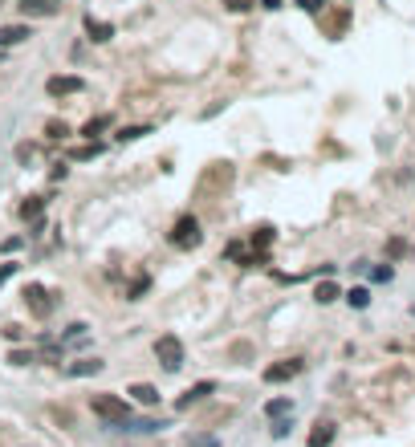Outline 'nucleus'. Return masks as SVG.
<instances>
[{
  "label": "nucleus",
  "instance_id": "f257e3e1",
  "mask_svg": "<svg viewBox=\"0 0 415 447\" xmlns=\"http://www.w3.org/2000/svg\"><path fill=\"white\" fill-rule=\"evenodd\" d=\"M90 411L106 423V427H123V423H131V402L118 399V395H110V391L90 395Z\"/></svg>",
  "mask_w": 415,
  "mask_h": 447
},
{
  "label": "nucleus",
  "instance_id": "f03ea898",
  "mask_svg": "<svg viewBox=\"0 0 415 447\" xmlns=\"http://www.w3.org/2000/svg\"><path fill=\"white\" fill-rule=\"evenodd\" d=\"M155 358L163 362V370H171V374H175V370L184 366V342H180L175 334H163V338L155 342Z\"/></svg>",
  "mask_w": 415,
  "mask_h": 447
},
{
  "label": "nucleus",
  "instance_id": "7ed1b4c3",
  "mask_svg": "<svg viewBox=\"0 0 415 447\" xmlns=\"http://www.w3.org/2000/svg\"><path fill=\"white\" fill-rule=\"evenodd\" d=\"M167 240H171L175 248H200V240H204V232H200V220H195V216H180Z\"/></svg>",
  "mask_w": 415,
  "mask_h": 447
},
{
  "label": "nucleus",
  "instance_id": "20e7f679",
  "mask_svg": "<svg viewBox=\"0 0 415 447\" xmlns=\"http://www.w3.org/2000/svg\"><path fill=\"white\" fill-rule=\"evenodd\" d=\"M301 370H306V362H301V358H281V362H273V366H265V382H269V386L289 382V378H297Z\"/></svg>",
  "mask_w": 415,
  "mask_h": 447
},
{
  "label": "nucleus",
  "instance_id": "39448f33",
  "mask_svg": "<svg viewBox=\"0 0 415 447\" xmlns=\"http://www.w3.org/2000/svg\"><path fill=\"white\" fill-rule=\"evenodd\" d=\"M25 21H41V17H57L61 12V0H21L17 4Z\"/></svg>",
  "mask_w": 415,
  "mask_h": 447
},
{
  "label": "nucleus",
  "instance_id": "423d86ee",
  "mask_svg": "<svg viewBox=\"0 0 415 447\" xmlns=\"http://www.w3.org/2000/svg\"><path fill=\"white\" fill-rule=\"evenodd\" d=\"M45 89H49V98H70V94H82L86 82L74 78V74H57V78H49L45 82Z\"/></svg>",
  "mask_w": 415,
  "mask_h": 447
},
{
  "label": "nucleus",
  "instance_id": "0eeeda50",
  "mask_svg": "<svg viewBox=\"0 0 415 447\" xmlns=\"http://www.w3.org/2000/svg\"><path fill=\"white\" fill-rule=\"evenodd\" d=\"M212 391H216V382H212V378H204V382H195V386H187L184 395L175 399V411H187V406H195V402H204V399H208V395H212Z\"/></svg>",
  "mask_w": 415,
  "mask_h": 447
},
{
  "label": "nucleus",
  "instance_id": "6e6552de",
  "mask_svg": "<svg viewBox=\"0 0 415 447\" xmlns=\"http://www.w3.org/2000/svg\"><path fill=\"white\" fill-rule=\"evenodd\" d=\"M25 305L37 313V317H49V313H53V301H49L45 285H29V289H25Z\"/></svg>",
  "mask_w": 415,
  "mask_h": 447
},
{
  "label": "nucleus",
  "instance_id": "1a4fd4ad",
  "mask_svg": "<svg viewBox=\"0 0 415 447\" xmlns=\"http://www.w3.org/2000/svg\"><path fill=\"white\" fill-rule=\"evenodd\" d=\"M29 37H33V25H0V49H12Z\"/></svg>",
  "mask_w": 415,
  "mask_h": 447
},
{
  "label": "nucleus",
  "instance_id": "9d476101",
  "mask_svg": "<svg viewBox=\"0 0 415 447\" xmlns=\"http://www.w3.org/2000/svg\"><path fill=\"white\" fill-rule=\"evenodd\" d=\"M102 366H106L102 358H78L65 374H70V378H90V374H102Z\"/></svg>",
  "mask_w": 415,
  "mask_h": 447
},
{
  "label": "nucleus",
  "instance_id": "9b49d317",
  "mask_svg": "<svg viewBox=\"0 0 415 447\" xmlns=\"http://www.w3.org/2000/svg\"><path fill=\"white\" fill-rule=\"evenodd\" d=\"M334 435H338V427H334L330 419H322V423H314V431H310V447H330Z\"/></svg>",
  "mask_w": 415,
  "mask_h": 447
},
{
  "label": "nucleus",
  "instance_id": "f8f14e48",
  "mask_svg": "<svg viewBox=\"0 0 415 447\" xmlns=\"http://www.w3.org/2000/svg\"><path fill=\"white\" fill-rule=\"evenodd\" d=\"M127 395H131L135 402H142V406H159V399H163V395H159V391H155L151 382H135V386H131Z\"/></svg>",
  "mask_w": 415,
  "mask_h": 447
},
{
  "label": "nucleus",
  "instance_id": "ddd939ff",
  "mask_svg": "<svg viewBox=\"0 0 415 447\" xmlns=\"http://www.w3.org/2000/svg\"><path fill=\"white\" fill-rule=\"evenodd\" d=\"M86 33H90V41H110V37H114V25H106V21H94V17H86Z\"/></svg>",
  "mask_w": 415,
  "mask_h": 447
},
{
  "label": "nucleus",
  "instance_id": "4468645a",
  "mask_svg": "<svg viewBox=\"0 0 415 447\" xmlns=\"http://www.w3.org/2000/svg\"><path fill=\"white\" fill-rule=\"evenodd\" d=\"M338 297H342V289H338L334 281H322V285L314 289V301H318V305H334Z\"/></svg>",
  "mask_w": 415,
  "mask_h": 447
},
{
  "label": "nucleus",
  "instance_id": "2eb2a0df",
  "mask_svg": "<svg viewBox=\"0 0 415 447\" xmlns=\"http://www.w3.org/2000/svg\"><path fill=\"white\" fill-rule=\"evenodd\" d=\"M346 301H350V309H367L370 305V289L367 285H359V289H350V293H342Z\"/></svg>",
  "mask_w": 415,
  "mask_h": 447
},
{
  "label": "nucleus",
  "instance_id": "dca6fc26",
  "mask_svg": "<svg viewBox=\"0 0 415 447\" xmlns=\"http://www.w3.org/2000/svg\"><path fill=\"white\" fill-rule=\"evenodd\" d=\"M41 212H45V199H41V195H33V199L21 204V216H25V220H41Z\"/></svg>",
  "mask_w": 415,
  "mask_h": 447
},
{
  "label": "nucleus",
  "instance_id": "f3484780",
  "mask_svg": "<svg viewBox=\"0 0 415 447\" xmlns=\"http://www.w3.org/2000/svg\"><path fill=\"white\" fill-rule=\"evenodd\" d=\"M86 338H90V325H86V321H74V325L65 329V338H61V342H74V346H82Z\"/></svg>",
  "mask_w": 415,
  "mask_h": 447
},
{
  "label": "nucleus",
  "instance_id": "a211bd4d",
  "mask_svg": "<svg viewBox=\"0 0 415 447\" xmlns=\"http://www.w3.org/2000/svg\"><path fill=\"white\" fill-rule=\"evenodd\" d=\"M265 415H269V419H281V415H293V402H289V399H269V402H265Z\"/></svg>",
  "mask_w": 415,
  "mask_h": 447
},
{
  "label": "nucleus",
  "instance_id": "6ab92c4d",
  "mask_svg": "<svg viewBox=\"0 0 415 447\" xmlns=\"http://www.w3.org/2000/svg\"><path fill=\"white\" fill-rule=\"evenodd\" d=\"M94 155H102V146H98V142H86V146H78L70 159H74V163H86V159H94Z\"/></svg>",
  "mask_w": 415,
  "mask_h": 447
},
{
  "label": "nucleus",
  "instance_id": "aec40b11",
  "mask_svg": "<svg viewBox=\"0 0 415 447\" xmlns=\"http://www.w3.org/2000/svg\"><path fill=\"white\" fill-rule=\"evenodd\" d=\"M106 127H110V118L102 114V118H90V122L82 127V134H86V138H90V142H94V134H102V131H106Z\"/></svg>",
  "mask_w": 415,
  "mask_h": 447
},
{
  "label": "nucleus",
  "instance_id": "412c9836",
  "mask_svg": "<svg viewBox=\"0 0 415 447\" xmlns=\"http://www.w3.org/2000/svg\"><path fill=\"white\" fill-rule=\"evenodd\" d=\"M142 134H151V127H123V131H118V142H135Z\"/></svg>",
  "mask_w": 415,
  "mask_h": 447
},
{
  "label": "nucleus",
  "instance_id": "4be33fe9",
  "mask_svg": "<svg viewBox=\"0 0 415 447\" xmlns=\"http://www.w3.org/2000/svg\"><path fill=\"white\" fill-rule=\"evenodd\" d=\"M8 362L12 366H29V362H37V354L33 350H8Z\"/></svg>",
  "mask_w": 415,
  "mask_h": 447
},
{
  "label": "nucleus",
  "instance_id": "5701e85b",
  "mask_svg": "<svg viewBox=\"0 0 415 447\" xmlns=\"http://www.w3.org/2000/svg\"><path fill=\"white\" fill-rule=\"evenodd\" d=\"M147 289H151V281H147V276H138L135 285H131V289H127V301H138V297H142V293H147Z\"/></svg>",
  "mask_w": 415,
  "mask_h": 447
},
{
  "label": "nucleus",
  "instance_id": "b1692460",
  "mask_svg": "<svg viewBox=\"0 0 415 447\" xmlns=\"http://www.w3.org/2000/svg\"><path fill=\"white\" fill-rule=\"evenodd\" d=\"M257 244L269 248V244H273V228H257V232H253V248H257Z\"/></svg>",
  "mask_w": 415,
  "mask_h": 447
},
{
  "label": "nucleus",
  "instance_id": "393cba45",
  "mask_svg": "<svg viewBox=\"0 0 415 447\" xmlns=\"http://www.w3.org/2000/svg\"><path fill=\"white\" fill-rule=\"evenodd\" d=\"M387 252H391V257H407V240H399V236L387 240Z\"/></svg>",
  "mask_w": 415,
  "mask_h": 447
},
{
  "label": "nucleus",
  "instance_id": "a878e982",
  "mask_svg": "<svg viewBox=\"0 0 415 447\" xmlns=\"http://www.w3.org/2000/svg\"><path fill=\"white\" fill-rule=\"evenodd\" d=\"M253 4H257V0H224V8H228V12H248Z\"/></svg>",
  "mask_w": 415,
  "mask_h": 447
},
{
  "label": "nucleus",
  "instance_id": "bb28decb",
  "mask_svg": "<svg viewBox=\"0 0 415 447\" xmlns=\"http://www.w3.org/2000/svg\"><path fill=\"white\" fill-rule=\"evenodd\" d=\"M273 435H277V439H285V435H289V415L273 419Z\"/></svg>",
  "mask_w": 415,
  "mask_h": 447
},
{
  "label": "nucleus",
  "instance_id": "cd10ccee",
  "mask_svg": "<svg viewBox=\"0 0 415 447\" xmlns=\"http://www.w3.org/2000/svg\"><path fill=\"white\" fill-rule=\"evenodd\" d=\"M17 261H4V265H0V285H4V281H12V276H17Z\"/></svg>",
  "mask_w": 415,
  "mask_h": 447
},
{
  "label": "nucleus",
  "instance_id": "c85d7f7f",
  "mask_svg": "<svg viewBox=\"0 0 415 447\" xmlns=\"http://www.w3.org/2000/svg\"><path fill=\"white\" fill-rule=\"evenodd\" d=\"M49 138H70V127L65 122H49Z\"/></svg>",
  "mask_w": 415,
  "mask_h": 447
},
{
  "label": "nucleus",
  "instance_id": "c756f323",
  "mask_svg": "<svg viewBox=\"0 0 415 447\" xmlns=\"http://www.w3.org/2000/svg\"><path fill=\"white\" fill-rule=\"evenodd\" d=\"M4 338H8V342H21V338H25V329H21V325H4Z\"/></svg>",
  "mask_w": 415,
  "mask_h": 447
},
{
  "label": "nucleus",
  "instance_id": "7c9ffc66",
  "mask_svg": "<svg viewBox=\"0 0 415 447\" xmlns=\"http://www.w3.org/2000/svg\"><path fill=\"white\" fill-rule=\"evenodd\" d=\"M370 276H374V281H391V276H395V268H391V265H383V268H374Z\"/></svg>",
  "mask_w": 415,
  "mask_h": 447
},
{
  "label": "nucleus",
  "instance_id": "2f4dec72",
  "mask_svg": "<svg viewBox=\"0 0 415 447\" xmlns=\"http://www.w3.org/2000/svg\"><path fill=\"white\" fill-rule=\"evenodd\" d=\"M297 4H301L306 12H322V8H326V0H297Z\"/></svg>",
  "mask_w": 415,
  "mask_h": 447
},
{
  "label": "nucleus",
  "instance_id": "473e14b6",
  "mask_svg": "<svg viewBox=\"0 0 415 447\" xmlns=\"http://www.w3.org/2000/svg\"><path fill=\"white\" fill-rule=\"evenodd\" d=\"M261 8H281V0H261Z\"/></svg>",
  "mask_w": 415,
  "mask_h": 447
},
{
  "label": "nucleus",
  "instance_id": "72a5a7b5",
  "mask_svg": "<svg viewBox=\"0 0 415 447\" xmlns=\"http://www.w3.org/2000/svg\"><path fill=\"white\" fill-rule=\"evenodd\" d=\"M0 57H4V49H0Z\"/></svg>",
  "mask_w": 415,
  "mask_h": 447
},
{
  "label": "nucleus",
  "instance_id": "f704fd0d",
  "mask_svg": "<svg viewBox=\"0 0 415 447\" xmlns=\"http://www.w3.org/2000/svg\"><path fill=\"white\" fill-rule=\"evenodd\" d=\"M412 313H415V305H412Z\"/></svg>",
  "mask_w": 415,
  "mask_h": 447
}]
</instances>
